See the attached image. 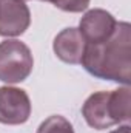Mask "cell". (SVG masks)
Masks as SVG:
<instances>
[{"instance_id": "obj_6", "label": "cell", "mask_w": 131, "mask_h": 133, "mask_svg": "<svg viewBox=\"0 0 131 133\" xmlns=\"http://www.w3.org/2000/svg\"><path fill=\"white\" fill-rule=\"evenodd\" d=\"M117 22L105 9H90L80 20L79 31L83 36L86 43H100L111 37Z\"/></svg>"}, {"instance_id": "obj_7", "label": "cell", "mask_w": 131, "mask_h": 133, "mask_svg": "<svg viewBox=\"0 0 131 133\" xmlns=\"http://www.w3.org/2000/svg\"><path fill=\"white\" fill-rule=\"evenodd\" d=\"M86 42L77 28H65L56 36L53 50L56 56L65 64H80L85 53Z\"/></svg>"}, {"instance_id": "obj_5", "label": "cell", "mask_w": 131, "mask_h": 133, "mask_svg": "<svg viewBox=\"0 0 131 133\" xmlns=\"http://www.w3.org/2000/svg\"><path fill=\"white\" fill-rule=\"evenodd\" d=\"M30 23L31 12L23 0H0V36H22Z\"/></svg>"}, {"instance_id": "obj_8", "label": "cell", "mask_w": 131, "mask_h": 133, "mask_svg": "<svg viewBox=\"0 0 131 133\" xmlns=\"http://www.w3.org/2000/svg\"><path fill=\"white\" fill-rule=\"evenodd\" d=\"M37 133H74V129L71 122L63 116L53 115L39 125Z\"/></svg>"}, {"instance_id": "obj_9", "label": "cell", "mask_w": 131, "mask_h": 133, "mask_svg": "<svg viewBox=\"0 0 131 133\" xmlns=\"http://www.w3.org/2000/svg\"><path fill=\"white\" fill-rule=\"evenodd\" d=\"M90 0H63L59 9L66 11V12H82L88 8Z\"/></svg>"}, {"instance_id": "obj_3", "label": "cell", "mask_w": 131, "mask_h": 133, "mask_svg": "<svg viewBox=\"0 0 131 133\" xmlns=\"http://www.w3.org/2000/svg\"><path fill=\"white\" fill-rule=\"evenodd\" d=\"M34 66L31 50L17 39L0 42V81L19 84L25 81Z\"/></svg>"}, {"instance_id": "obj_4", "label": "cell", "mask_w": 131, "mask_h": 133, "mask_svg": "<svg viewBox=\"0 0 131 133\" xmlns=\"http://www.w3.org/2000/svg\"><path fill=\"white\" fill-rule=\"evenodd\" d=\"M31 101L25 90L16 87H0V122L19 125L30 119Z\"/></svg>"}, {"instance_id": "obj_2", "label": "cell", "mask_w": 131, "mask_h": 133, "mask_svg": "<svg viewBox=\"0 0 131 133\" xmlns=\"http://www.w3.org/2000/svg\"><path fill=\"white\" fill-rule=\"evenodd\" d=\"M82 115L88 125L96 130H105L128 121L131 116L130 85L91 95L82 107Z\"/></svg>"}, {"instance_id": "obj_1", "label": "cell", "mask_w": 131, "mask_h": 133, "mask_svg": "<svg viewBox=\"0 0 131 133\" xmlns=\"http://www.w3.org/2000/svg\"><path fill=\"white\" fill-rule=\"evenodd\" d=\"M131 26L128 22H117L110 39L100 43H86L82 57L83 68L99 79L130 85Z\"/></svg>"}, {"instance_id": "obj_10", "label": "cell", "mask_w": 131, "mask_h": 133, "mask_svg": "<svg viewBox=\"0 0 131 133\" xmlns=\"http://www.w3.org/2000/svg\"><path fill=\"white\" fill-rule=\"evenodd\" d=\"M111 133H130V127L123 125V127H120V129H117V130H114V132H111Z\"/></svg>"}, {"instance_id": "obj_11", "label": "cell", "mask_w": 131, "mask_h": 133, "mask_svg": "<svg viewBox=\"0 0 131 133\" xmlns=\"http://www.w3.org/2000/svg\"><path fill=\"white\" fill-rule=\"evenodd\" d=\"M23 2H25V0H23ZM42 2H51L56 8H60V5L63 3V0H42Z\"/></svg>"}]
</instances>
